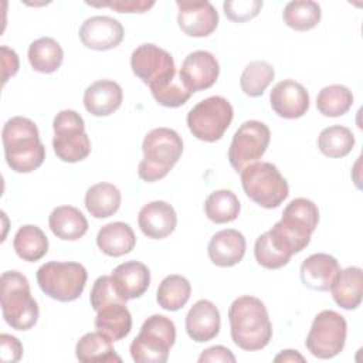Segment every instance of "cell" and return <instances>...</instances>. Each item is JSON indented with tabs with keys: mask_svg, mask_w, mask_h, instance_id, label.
Masks as SVG:
<instances>
[{
	"mask_svg": "<svg viewBox=\"0 0 363 363\" xmlns=\"http://www.w3.org/2000/svg\"><path fill=\"white\" fill-rule=\"evenodd\" d=\"M220 74V65L217 58L208 51L190 52L179 71V78L184 88L193 94L211 88Z\"/></svg>",
	"mask_w": 363,
	"mask_h": 363,
	"instance_id": "5bb4252c",
	"label": "cell"
},
{
	"mask_svg": "<svg viewBox=\"0 0 363 363\" xmlns=\"http://www.w3.org/2000/svg\"><path fill=\"white\" fill-rule=\"evenodd\" d=\"M254 255L257 262L268 269H278L285 267L291 257L284 254L277 248V245L272 242L268 231L261 234L254 245Z\"/></svg>",
	"mask_w": 363,
	"mask_h": 363,
	"instance_id": "74e56055",
	"label": "cell"
},
{
	"mask_svg": "<svg viewBox=\"0 0 363 363\" xmlns=\"http://www.w3.org/2000/svg\"><path fill=\"white\" fill-rule=\"evenodd\" d=\"M177 24L189 37H207L218 26V13L210 1L177 0Z\"/></svg>",
	"mask_w": 363,
	"mask_h": 363,
	"instance_id": "9a60e30c",
	"label": "cell"
},
{
	"mask_svg": "<svg viewBox=\"0 0 363 363\" xmlns=\"http://www.w3.org/2000/svg\"><path fill=\"white\" fill-rule=\"evenodd\" d=\"M91 7H109L118 13H146L149 9L155 6V1L147 0H109L102 3H91L86 1Z\"/></svg>",
	"mask_w": 363,
	"mask_h": 363,
	"instance_id": "60d3db41",
	"label": "cell"
},
{
	"mask_svg": "<svg viewBox=\"0 0 363 363\" xmlns=\"http://www.w3.org/2000/svg\"><path fill=\"white\" fill-rule=\"evenodd\" d=\"M191 285L187 278L183 275L172 274L163 278V281L157 286L156 301L159 306L164 311H179L182 309L187 301L190 299Z\"/></svg>",
	"mask_w": 363,
	"mask_h": 363,
	"instance_id": "1f68e13d",
	"label": "cell"
},
{
	"mask_svg": "<svg viewBox=\"0 0 363 363\" xmlns=\"http://www.w3.org/2000/svg\"><path fill=\"white\" fill-rule=\"evenodd\" d=\"M13 248L23 261L35 262L47 254L48 238L40 227L26 224L17 230L13 240Z\"/></svg>",
	"mask_w": 363,
	"mask_h": 363,
	"instance_id": "4dcf8cb0",
	"label": "cell"
},
{
	"mask_svg": "<svg viewBox=\"0 0 363 363\" xmlns=\"http://www.w3.org/2000/svg\"><path fill=\"white\" fill-rule=\"evenodd\" d=\"M75 356L82 363H121L112 340L102 332L85 333L75 346Z\"/></svg>",
	"mask_w": 363,
	"mask_h": 363,
	"instance_id": "83f0119b",
	"label": "cell"
},
{
	"mask_svg": "<svg viewBox=\"0 0 363 363\" xmlns=\"http://www.w3.org/2000/svg\"><path fill=\"white\" fill-rule=\"evenodd\" d=\"M274 362H305V357L298 352V350H292V349H286L282 350L279 354H277L274 357Z\"/></svg>",
	"mask_w": 363,
	"mask_h": 363,
	"instance_id": "f6af8a7d",
	"label": "cell"
},
{
	"mask_svg": "<svg viewBox=\"0 0 363 363\" xmlns=\"http://www.w3.org/2000/svg\"><path fill=\"white\" fill-rule=\"evenodd\" d=\"M95 328L112 342L128 336L132 329V315L126 308V302H112L98 309Z\"/></svg>",
	"mask_w": 363,
	"mask_h": 363,
	"instance_id": "484cf974",
	"label": "cell"
},
{
	"mask_svg": "<svg viewBox=\"0 0 363 363\" xmlns=\"http://www.w3.org/2000/svg\"><path fill=\"white\" fill-rule=\"evenodd\" d=\"M1 313L9 326L16 330H28L38 320V305L31 296L30 282L18 271L1 274Z\"/></svg>",
	"mask_w": 363,
	"mask_h": 363,
	"instance_id": "8992f818",
	"label": "cell"
},
{
	"mask_svg": "<svg viewBox=\"0 0 363 363\" xmlns=\"http://www.w3.org/2000/svg\"><path fill=\"white\" fill-rule=\"evenodd\" d=\"M81 43L95 51H106L118 47L125 35L119 20L109 16H92L79 27Z\"/></svg>",
	"mask_w": 363,
	"mask_h": 363,
	"instance_id": "2e32d148",
	"label": "cell"
},
{
	"mask_svg": "<svg viewBox=\"0 0 363 363\" xmlns=\"http://www.w3.org/2000/svg\"><path fill=\"white\" fill-rule=\"evenodd\" d=\"M123 92L118 82L99 79L92 82L84 92V106L94 116H108L122 105Z\"/></svg>",
	"mask_w": 363,
	"mask_h": 363,
	"instance_id": "7402d4cb",
	"label": "cell"
},
{
	"mask_svg": "<svg viewBox=\"0 0 363 363\" xmlns=\"http://www.w3.org/2000/svg\"><path fill=\"white\" fill-rule=\"evenodd\" d=\"M241 186L250 200L264 208H277L289 194V186L278 167L255 162L241 172Z\"/></svg>",
	"mask_w": 363,
	"mask_h": 363,
	"instance_id": "ba28073f",
	"label": "cell"
},
{
	"mask_svg": "<svg viewBox=\"0 0 363 363\" xmlns=\"http://www.w3.org/2000/svg\"><path fill=\"white\" fill-rule=\"evenodd\" d=\"M241 210V204L235 193L231 190H216L208 194L204 201V213L207 218L216 224L234 221Z\"/></svg>",
	"mask_w": 363,
	"mask_h": 363,
	"instance_id": "d6a6232c",
	"label": "cell"
},
{
	"mask_svg": "<svg viewBox=\"0 0 363 363\" xmlns=\"http://www.w3.org/2000/svg\"><path fill=\"white\" fill-rule=\"evenodd\" d=\"M0 345H1V353L0 359L4 363H14L18 362L23 356V345L21 342L7 333L0 335Z\"/></svg>",
	"mask_w": 363,
	"mask_h": 363,
	"instance_id": "b9f144b4",
	"label": "cell"
},
{
	"mask_svg": "<svg viewBox=\"0 0 363 363\" xmlns=\"http://www.w3.org/2000/svg\"><path fill=\"white\" fill-rule=\"evenodd\" d=\"M18 55L14 50L7 45H1V67H3V85L9 81V78L14 77L18 71Z\"/></svg>",
	"mask_w": 363,
	"mask_h": 363,
	"instance_id": "ee69618b",
	"label": "cell"
},
{
	"mask_svg": "<svg viewBox=\"0 0 363 363\" xmlns=\"http://www.w3.org/2000/svg\"><path fill=\"white\" fill-rule=\"evenodd\" d=\"M89 302L92 309L96 312L102 306L112 303V302H126L121 298V295L116 292L113 286V281L111 275H102L96 278V281L92 285L91 294H89Z\"/></svg>",
	"mask_w": 363,
	"mask_h": 363,
	"instance_id": "f35d334b",
	"label": "cell"
},
{
	"mask_svg": "<svg viewBox=\"0 0 363 363\" xmlns=\"http://www.w3.org/2000/svg\"><path fill=\"white\" fill-rule=\"evenodd\" d=\"M132 72L150 88L155 101L166 108L184 105L190 95L180 78L176 79L174 60L166 50L152 43L136 47L130 55Z\"/></svg>",
	"mask_w": 363,
	"mask_h": 363,
	"instance_id": "6da1fadb",
	"label": "cell"
},
{
	"mask_svg": "<svg viewBox=\"0 0 363 363\" xmlns=\"http://www.w3.org/2000/svg\"><path fill=\"white\" fill-rule=\"evenodd\" d=\"M275 71L267 61L250 62L240 78V86L242 92L251 98L261 96L267 86L274 81Z\"/></svg>",
	"mask_w": 363,
	"mask_h": 363,
	"instance_id": "8d00e7d4",
	"label": "cell"
},
{
	"mask_svg": "<svg viewBox=\"0 0 363 363\" xmlns=\"http://www.w3.org/2000/svg\"><path fill=\"white\" fill-rule=\"evenodd\" d=\"M96 245L108 257H122L135 248L136 237L129 224L115 221L99 228Z\"/></svg>",
	"mask_w": 363,
	"mask_h": 363,
	"instance_id": "d4e9b609",
	"label": "cell"
},
{
	"mask_svg": "<svg viewBox=\"0 0 363 363\" xmlns=\"http://www.w3.org/2000/svg\"><path fill=\"white\" fill-rule=\"evenodd\" d=\"M271 140L269 128L261 121H247L235 130L230 149L228 162L237 173L259 160Z\"/></svg>",
	"mask_w": 363,
	"mask_h": 363,
	"instance_id": "4fadbf2b",
	"label": "cell"
},
{
	"mask_svg": "<svg viewBox=\"0 0 363 363\" xmlns=\"http://www.w3.org/2000/svg\"><path fill=\"white\" fill-rule=\"evenodd\" d=\"M121 191L112 183L101 182L91 186L85 193V207L95 218H108L121 207Z\"/></svg>",
	"mask_w": 363,
	"mask_h": 363,
	"instance_id": "f1b7e54d",
	"label": "cell"
},
{
	"mask_svg": "<svg viewBox=\"0 0 363 363\" xmlns=\"http://www.w3.org/2000/svg\"><path fill=\"white\" fill-rule=\"evenodd\" d=\"M112 281L122 299L130 301L142 296L150 285V271L139 261H126L113 268Z\"/></svg>",
	"mask_w": 363,
	"mask_h": 363,
	"instance_id": "44dd1931",
	"label": "cell"
},
{
	"mask_svg": "<svg viewBox=\"0 0 363 363\" xmlns=\"http://www.w3.org/2000/svg\"><path fill=\"white\" fill-rule=\"evenodd\" d=\"M4 157L17 173H31L45 159V147L40 140L37 125L24 116L10 118L1 130Z\"/></svg>",
	"mask_w": 363,
	"mask_h": 363,
	"instance_id": "277c9868",
	"label": "cell"
},
{
	"mask_svg": "<svg viewBox=\"0 0 363 363\" xmlns=\"http://www.w3.org/2000/svg\"><path fill=\"white\" fill-rule=\"evenodd\" d=\"M330 292L333 301L343 309H356L363 295V274L359 267L339 269L332 281Z\"/></svg>",
	"mask_w": 363,
	"mask_h": 363,
	"instance_id": "cb8c5ba5",
	"label": "cell"
},
{
	"mask_svg": "<svg viewBox=\"0 0 363 363\" xmlns=\"http://www.w3.org/2000/svg\"><path fill=\"white\" fill-rule=\"evenodd\" d=\"M199 362H221V363H234L235 362V356L233 354V352L225 347V346H211L206 350L201 352V354L199 356Z\"/></svg>",
	"mask_w": 363,
	"mask_h": 363,
	"instance_id": "7bdbcfd3",
	"label": "cell"
},
{
	"mask_svg": "<svg viewBox=\"0 0 363 363\" xmlns=\"http://www.w3.org/2000/svg\"><path fill=\"white\" fill-rule=\"evenodd\" d=\"M320 6L312 0L289 1L284 11V23L296 31H308L315 28L320 21Z\"/></svg>",
	"mask_w": 363,
	"mask_h": 363,
	"instance_id": "836d02e7",
	"label": "cell"
},
{
	"mask_svg": "<svg viewBox=\"0 0 363 363\" xmlns=\"http://www.w3.org/2000/svg\"><path fill=\"white\" fill-rule=\"evenodd\" d=\"M138 225L146 237L162 240L174 231L177 225V214L167 201L155 200L140 208Z\"/></svg>",
	"mask_w": 363,
	"mask_h": 363,
	"instance_id": "ac0fdd59",
	"label": "cell"
},
{
	"mask_svg": "<svg viewBox=\"0 0 363 363\" xmlns=\"http://www.w3.org/2000/svg\"><path fill=\"white\" fill-rule=\"evenodd\" d=\"M221 326L218 308L208 299L197 301L186 315V332L197 343L214 339Z\"/></svg>",
	"mask_w": 363,
	"mask_h": 363,
	"instance_id": "d6986e66",
	"label": "cell"
},
{
	"mask_svg": "<svg viewBox=\"0 0 363 363\" xmlns=\"http://www.w3.org/2000/svg\"><path fill=\"white\" fill-rule=\"evenodd\" d=\"M346 335L347 323L345 316L336 311L325 309L315 316L305 346L318 359H332L343 350Z\"/></svg>",
	"mask_w": 363,
	"mask_h": 363,
	"instance_id": "7c38bea8",
	"label": "cell"
},
{
	"mask_svg": "<svg viewBox=\"0 0 363 363\" xmlns=\"http://www.w3.org/2000/svg\"><path fill=\"white\" fill-rule=\"evenodd\" d=\"M143 159L138 166L140 180L152 183L167 176L183 153L180 135L170 128H155L143 139Z\"/></svg>",
	"mask_w": 363,
	"mask_h": 363,
	"instance_id": "5b68a950",
	"label": "cell"
},
{
	"mask_svg": "<svg viewBox=\"0 0 363 363\" xmlns=\"http://www.w3.org/2000/svg\"><path fill=\"white\" fill-rule=\"evenodd\" d=\"M176 340V326L164 315H152L140 326L129 346L136 363H164Z\"/></svg>",
	"mask_w": 363,
	"mask_h": 363,
	"instance_id": "52a82bcc",
	"label": "cell"
},
{
	"mask_svg": "<svg viewBox=\"0 0 363 363\" xmlns=\"http://www.w3.org/2000/svg\"><path fill=\"white\" fill-rule=\"evenodd\" d=\"M354 135L352 130L342 125H333L325 128L318 136V147L322 155L339 159L347 156L354 146Z\"/></svg>",
	"mask_w": 363,
	"mask_h": 363,
	"instance_id": "e575fe53",
	"label": "cell"
},
{
	"mask_svg": "<svg viewBox=\"0 0 363 363\" xmlns=\"http://www.w3.org/2000/svg\"><path fill=\"white\" fill-rule=\"evenodd\" d=\"M340 265L337 259L329 254L318 252L309 255L301 265L302 284L312 291H329L333 278Z\"/></svg>",
	"mask_w": 363,
	"mask_h": 363,
	"instance_id": "603a6c76",
	"label": "cell"
},
{
	"mask_svg": "<svg viewBox=\"0 0 363 363\" xmlns=\"http://www.w3.org/2000/svg\"><path fill=\"white\" fill-rule=\"evenodd\" d=\"M245 237L234 228L217 231L207 247L210 261L221 268L237 265L245 255Z\"/></svg>",
	"mask_w": 363,
	"mask_h": 363,
	"instance_id": "ffe728a7",
	"label": "cell"
},
{
	"mask_svg": "<svg viewBox=\"0 0 363 363\" xmlns=\"http://www.w3.org/2000/svg\"><path fill=\"white\" fill-rule=\"evenodd\" d=\"M353 105L352 91L339 84L322 88L316 96V108L323 116L337 118L345 115Z\"/></svg>",
	"mask_w": 363,
	"mask_h": 363,
	"instance_id": "d590c367",
	"label": "cell"
},
{
	"mask_svg": "<svg viewBox=\"0 0 363 363\" xmlns=\"http://www.w3.org/2000/svg\"><path fill=\"white\" fill-rule=\"evenodd\" d=\"M88 279L86 268L79 262L50 261L37 269V284L50 298L71 302L81 296Z\"/></svg>",
	"mask_w": 363,
	"mask_h": 363,
	"instance_id": "9c48e42d",
	"label": "cell"
},
{
	"mask_svg": "<svg viewBox=\"0 0 363 363\" xmlns=\"http://www.w3.org/2000/svg\"><path fill=\"white\" fill-rule=\"evenodd\" d=\"M48 225L52 234L64 241L79 240L88 231V220L72 206L55 207L48 217Z\"/></svg>",
	"mask_w": 363,
	"mask_h": 363,
	"instance_id": "4316f807",
	"label": "cell"
},
{
	"mask_svg": "<svg viewBox=\"0 0 363 363\" xmlns=\"http://www.w3.org/2000/svg\"><path fill=\"white\" fill-rule=\"evenodd\" d=\"M234 109L231 104L220 95L208 96L194 105L186 118L191 135L203 142H217L231 125Z\"/></svg>",
	"mask_w": 363,
	"mask_h": 363,
	"instance_id": "30bf717a",
	"label": "cell"
},
{
	"mask_svg": "<svg viewBox=\"0 0 363 363\" xmlns=\"http://www.w3.org/2000/svg\"><path fill=\"white\" fill-rule=\"evenodd\" d=\"M261 0H227L223 3L224 14L234 23H245L258 16L262 9Z\"/></svg>",
	"mask_w": 363,
	"mask_h": 363,
	"instance_id": "ab89813d",
	"label": "cell"
},
{
	"mask_svg": "<svg viewBox=\"0 0 363 363\" xmlns=\"http://www.w3.org/2000/svg\"><path fill=\"white\" fill-rule=\"evenodd\" d=\"M233 342L242 350L264 349L272 337V325L264 302L251 295L233 301L228 309Z\"/></svg>",
	"mask_w": 363,
	"mask_h": 363,
	"instance_id": "7a4b0ae2",
	"label": "cell"
},
{
	"mask_svg": "<svg viewBox=\"0 0 363 363\" xmlns=\"http://www.w3.org/2000/svg\"><path fill=\"white\" fill-rule=\"evenodd\" d=\"M318 221L319 210L316 204L309 199L298 197L289 201L281 220L268 230V234L279 251L292 257L308 247Z\"/></svg>",
	"mask_w": 363,
	"mask_h": 363,
	"instance_id": "3957f363",
	"label": "cell"
},
{
	"mask_svg": "<svg viewBox=\"0 0 363 363\" xmlns=\"http://www.w3.org/2000/svg\"><path fill=\"white\" fill-rule=\"evenodd\" d=\"M52 149L65 163H77L91 153V140L85 132L82 116L74 109L60 111L52 121Z\"/></svg>",
	"mask_w": 363,
	"mask_h": 363,
	"instance_id": "8fae6325",
	"label": "cell"
},
{
	"mask_svg": "<svg viewBox=\"0 0 363 363\" xmlns=\"http://www.w3.org/2000/svg\"><path fill=\"white\" fill-rule=\"evenodd\" d=\"M269 104L278 116L298 119L309 109V94L302 84L294 79H284L272 88Z\"/></svg>",
	"mask_w": 363,
	"mask_h": 363,
	"instance_id": "e0dca14e",
	"label": "cell"
},
{
	"mask_svg": "<svg viewBox=\"0 0 363 363\" xmlns=\"http://www.w3.org/2000/svg\"><path fill=\"white\" fill-rule=\"evenodd\" d=\"M27 55L31 68L41 74L55 72L64 60L62 47L51 37H41L33 41Z\"/></svg>",
	"mask_w": 363,
	"mask_h": 363,
	"instance_id": "f546056e",
	"label": "cell"
}]
</instances>
